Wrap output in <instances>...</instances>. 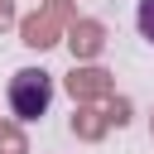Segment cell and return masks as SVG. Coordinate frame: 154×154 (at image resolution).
Wrapping results in <instances>:
<instances>
[{
  "label": "cell",
  "instance_id": "52a82bcc",
  "mask_svg": "<svg viewBox=\"0 0 154 154\" xmlns=\"http://www.w3.org/2000/svg\"><path fill=\"white\" fill-rule=\"evenodd\" d=\"M0 154H29V135L19 120H0Z\"/></svg>",
  "mask_w": 154,
  "mask_h": 154
},
{
  "label": "cell",
  "instance_id": "5b68a950",
  "mask_svg": "<svg viewBox=\"0 0 154 154\" xmlns=\"http://www.w3.org/2000/svg\"><path fill=\"white\" fill-rule=\"evenodd\" d=\"M67 130H72V140H82V144H101V140L111 135V120H106L101 101H72Z\"/></svg>",
  "mask_w": 154,
  "mask_h": 154
},
{
  "label": "cell",
  "instance_id": "30bf717a",
  "mask_svg": "<svg viewBox=\"0 0 154 154\" xmlns=\"http://www.w3.org/2000/svg\"><path fill=\"white\" fill-rule=\"evenodd\" d=\"M19 24V10H14V0H0V34L5 29H14Z\"/></svg>",
  "mask_w": 154,
  "mask_h": 154
},
{
  "label": "cell",
  "instance_id": "9c48e42d",
  "mask_svg": "<svg viewBox=\"0 0 154 154\" xmlns=\"http://www.w3.org/2000/svg\"><path fill=\"white\" fill-rule=\"evenodd\" d=\"M43 10H48V14H53V19L63 24V29H67V24L77 19V0H43Z\"/></svg>",
  "mask_w": 154,
  "mask_h": 154
},
{
  "label": "cell",
  "instance_id": "8fae6325",
  "mask_svg": "<svg viewBox=\"0 0 154 154\" xmlns=\"http://www.w3.org/2000/svg\"><path fill=\"white\" fill-rule=\"evenodd\" d=\"M149 140H154V116H149Z\"/></svg>",
  "mask_w": 154,
  "mask_h": 154
},
{
  "label": "cell",
  "instance_id": "ba28073f",
  "mask_svg": "<svg viewBox=\"0 0 154 154\" xmlns=\"http://www.w3.org/2000/svg\"><path fill=\"white\" fill-rule=\"evenodd\" d=\"M135 29H140L144 43H154V0H140L135 5Z\"/></svg>",
  "mask_w": 154,
  "mask_h": 154
},
{
  "label": "cell",
  "instance_id": "8992f818",
  "mask_svg": "<svg viewBox=\"0 0 154 154\" xmlns=\"http://www.w3.org/2000/svg\"><path fill=\"white\" fill-rule=\"evenodd\" d=\"M101 111H106V120H111L116 130H125V125L135 120V101H130V96H120V91H111V96L101 101Z\"/></svg>",
  "mask_w": 154,
  "mask_h": 154
},
{
  "label": "cell",
  "instance_id": "6da1fadb",
  "mask_svg": "<svg viewBox=\"0 0 154 154\" xmlns=\"http://www.w3.org/2000/svg\"><path fill=\"white\" fill-rule=\"evenodd\" d=\"M5 101H10V116L19 125L48 116V106H53V72L48 67H19L10 77V87H5Z\"/></svg>",
  "mask_w": 154,
  "mask_h": 154
},
{
  "label": "cell",
  "instance_id": "7a4b0ae2",
  "mask_svg": "<svg viewBox=\"0 0 154 154\" xmlns=\"http://www.w3.org/2000/svg\"><path fill=\"white\" fill-rule=\"evenodd\" d=\"M63 43H67L72 63H96V58L106 53V43H111V29H106L101 19H91V14H77V19L63 29Z\"/></svg>",
  "mask_w": 154,
  "mask_h": 154
},
{
  "label": "cell",
  "instance_id": "3957f363",
  "mask_svg": "<svg viewBox=\"0 0 154 154\" xmlns=\"http://www.w3.org/2000/svg\"><path fill=\"white\" fill-rule=\"evenodd\" d=\"M72 101H106L116 91V72H106L101 63H72V72L63 77Z\"/></svg>",
  "mask_w": 154,
  "mask_h": 154
},
{
  "label": "cell",
  "instance_id": "277c9868",
  "mask_svg": "<svg viewBox=\"0 0 154 154\" xmlns=\"http://www.w3.org/2000/svg\"><path fill=\"white\" fill-rule=\"evenodd\" d=\"M14 29H19V43H24V48H34V53H48V48H58V43H63V24H58L43 5H38L34 14H24Z\"/></svg>",
  "mask_w": 154,
  "mask_h": 154
}]
</instances>
